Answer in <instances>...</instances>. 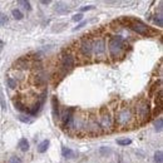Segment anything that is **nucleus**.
I'll use <instances>...</instances> for the list:
<instances>
[{
  "label": "nucleus",
  "mask_w": 163,
  "mask_h": 163,
  "mask_svg": "<svg viewBox=\"0 0 163 163\" xmlns=\"http://www.w3.org/2000/svg\"><path fill=\"white\" fill-rule=\"evenodd\" d=\"M154 128H156L157 132H162V128H163V119L161 118V117L156 120V122H154Z\"/></svg>",
  "instance_id": "nucleus-23"
},
{
  "label": "nucleus",
  "mask_w": 163,
  "mask_h": 163,
  "mask_svg": "<svg viewBox=\"0 0 163 163\" xmlns=\"http://www.w3.org/2000/svg\"><path fill=\"white\" fill-rule=\"evenodd\" d=\"M108 49H109V55L112 59H117L122 55V53L124 50V40L120 35L112 36L109 39L108 43Z\"/></svg>",
  "instance_id": "nucleus-1"
},
{
  "label": "nucleus",
  "mask_w": 163,
  "mask_h": 163,
  "mask_svg": "<svg viewBox=\"0 0 163 163\" xmlns=\"http://www.w3.org/2000/svg\"><path fill=\"white\" fill-rule=\"evenodd\" d=\"M92 47H93V53L96 56H102L104 55L105 53V40L102 39V38H98L92 43Z\"/></svg>",
  "instance_id": "nucleus-9"
},
{
  "label": "nucleus",
  "mask_w": 163,
  "mask_h": 163,
  "mask_svg": "<svg viewBox=\"0 0 163 163\" xmlns=\"http://www.w3.org/2000/svg\"><path fill=\"white\" fill-rule=\"evenodd\" d=\"M156 105H162V92H158V96L156 98Z\"/></svg>",
  "instance_id": "nucleus-32"
},
{
  "label": "nucleus",
  "mask_w": 163,
  "mask_h": 163,
  "mask_svg": "<svg viewBox=\"0 0 163 163\" xmlns=\"http://www.w3.org/2000/svg\"><path fill=\"white\" fill-rule=\"evenodd\" d=\"M3 48H4V43H3V40H0V53L3 52Z\"/></svg>",
  "instance_id": "nucleus-38"
},
{
  "label": "nucleus",
  "mask_w": 163,
  "mask_h": 163,
  "mask_svg": "<svg viewBox=\"0 0 163 163\" xmlns=\"http://www.w3.org/2000/svg\"><path fill=\"white\" fill-rule=\"evenodd\" d=\"M79 52L85 58H89L90 55L93 54V47H92V41L90 39H83L80 45H79Z\"/></svg>",
  "instance_id": "nucleus-10"
},
{
  "label": "nucleus",
  "mask_w": 163,
  "mask_h": 163,
  "mask_svg": "<svg viewBox=\"0 0 163 163\" xmlns=\"http://www.w3.org/2000/svg\"><path fill=\"white\" fill-rule=\"evenodd\" d=\"M90 9H93V5H88V6H83L82 8V11H87V10H90Z\"/></svg>",
  "instance_id": "nucleus-37"
},
{
  "label": "nucleus",
  "mask_w": 163,
  "mask_h": 163,
  "mask_svg": "<svg viewBox=\"0 0 163 163\" xmlns=\"http://www.w3.org/2000/svg\"><path fill=\"white\" fill-rule=\"evenodd\" d=\"M19 119H20L21 122H24V123H29L30 122V119L28 118V117L25 118V116H20V117H19Z\"/></svg>",
  "instance_id": "nucleus-35"
},
{
  "label": "nucleus",
  "mask_w": 163,
  "mask_h": 163,
  "mask_svg": "<svg viewBox=\"0 0 163 163\" xmlns=\"http://www.w3.org/2000/svg\"><path fill=\"white\" fill-rule=\"evenodd\" d=\"M0 102H1L3 109H5V103H4V97H3V93H1V90H0Z\"/></svg>",
  "instance_id": "nucleus-36"
},
{
  "label": "nucleus",
  "mask_w": 163,
  "mask_h": 163,
  "mask_svg": "<svg viewBox=\"0 0 163 163\" xmlns=\"http://www.w3.org/2000/svg\"><path fill=\"white\" fill-rule=\"evenodd\" d=\"M45 98H47V92H43L39 96V98H38V100L35 102V104L33 105V108H30L29 109V114L30 116H35L38 112L40 111V108L43 107V104H44V102H45Z\"/></svg>",
  "instance_id": "nucleus-12"
},
{
  "label": "nucleus",
  "mask_w": 163,
  "mask_h": 163,
  "mask_svg": "<svg viewBox=\"0 0 163 163\" xmlns=\"http://www.w3.org/2000/svg\"><path fill=\"white\" fill-rule=\"evenodd\" d=\"M75 65V59L74 56L69 54V53H67V54H64L62 56V70H63V74H65L67 72L72 70Z\"/></svg>",
  "instance_id": "nucleus-7"
},
{
  "label": "nucleus",
  "mask_w": 163,
  "mask_h": 163,
  "mask_svg": "<svg viewBox=\"0 0 163 163\" xmlns=\"http://www.w3.org/2000/svg\"><path fill=\"white\" fill-rule=\"evenodd\" d=\"M135 113H137L138 118L141 119V122H147L151 118V105L148 102L141 100L135 107Z\"/></svg>",
  "instance_id": "nucleus-4"
},
{
  "label": "nucleus",
  "mask_w": 163,
  "mask_h": 163,
  "mask_svg": "<svg viewBox=\"0 0 163 163\" xmlns=\"http://www.w3.org/2000/svg\"><path fill=\"white\" fill-rule=\"evenodd\" d=\"M49 144H50V142H49L48 139H44L43 142H40L39 144H38V152H39V153L47 152L48 148H49Z\"/></svg>",
  "instance_id": "nucleus-17"
},
{
  "label": "nucleus",
  "mask_w": 163,
  "mask_h": 163,
  "mask_svg": "<svg viewBox=\"0 0 163 163\" xmlns=\"http://www.w3.org/2000/svg\"><path fill=\"white\" fill-rule=\"evenodd\" d=\"M153 23H154V24H156L157 26L162 28V25H163V17H162V14L156 15V17L153 18Z\"/></svg>",
  "instance_id": "nucleus-22"
},
{
  "label": "nucleus",
  "mask_w": 163,
  "mask_h": 163,
  "mask_svg": "<svg viewBox=\"0 0 163 163\" xmlns=\"http://www.w3.org/2000/svg\"><path fill=\"white\" fill-rule=\"evenodd\" d=\"M50 1H49V0H43V1H41V4H44V5H47V4H49Z\"/></svg>",
  "instance_id": "nucleus-39"
},
{
  "label": "nucleus",
  "mask_w": 163,
  "mask_h": 163,
  "mask_svg": "<svg viewBox=\"0 0 163 163\" xmlns=\"http://www.w3.org/2000/svg\"><path fill=\"white\" fill-rule=\"evenodd\" d=\"M62 153H63V157L67 158V160H72V158L75 157V153H74L70 148H67V147H63Z\"/></svg>",
  "instance_id": "nucleus-19"
},
{
  "label": "nucleus",
  "mask_w": 163,
  "mask_h": 163,
  "mask_svg": "<svg viewBox=\"0 0 163 163\" xmlns=\"http://www.w3.org/2000/svg\"><path fill=\"white\" fill-rule=\"evenodd\" d=\"M8 23V17L4 13H0V26H4Z\"/></svg>",
  "instance_id": "nucleus-28"
},
{
  "label": "nucleus",
  "mask_w": 163,
  "mask_h": 163,
  "mask_svg": "<svg viewBox=\"0 0 163 163\" xmlns=\"http://www.w3.org/2000/svg\"><path fill=\"white\" fill-rule=\"evenodd\" d=\"M52 107H53V116L54 118H59L60 114H59V102H58V98L55 96L52 98Z\"/></svg>",
  "instance_id": "nucleus-16"
},
{
  "label": "nucleus",
  "mask_w": 163,
  "mask_h": 163,
  "mask_svg": "<svg viewBox=\"0 0 163 163\" xmlns=\"http://www.w3.org/2000/svg\"><path fill=\"white\" fill-rule=\"evenodd\" d=\"M112 151L109 148H105V147H102L100 148V154H103V156H107V154H111Z\"/></svg>",
  "instance_id": "nucleus-31"
},
{
  "label": "nucleus",
  "mask_w": 163,
  "mask_h": 163,
  "mask_svg": "<svg viewBox=\"0 0 163 163\" xmlns=\"http://www.w3.org/2000/svg\"><path fill=\"white\" fill-rule=\"evenodd\" d=\"M11 15L14 17L15 20H21L23 17H24L21 11H20V10H18V9H13V10H11Z\"/></svg>",
  "instance_id": "nucleus-21"
},
{
  "label": "nucleus",
  "mask_w": 163,
  "mask_h": 163,
  "mask_svg": "<svg viewBox=\"0 0 163 163\" xmlns=\"http://www.w3.org/2000/svg\"><path fill=\"white\" fill-rule=\"evenodd\" d=\"M18 147L23 152H26V151H29V142L26 141V138H21L18 143Z\"/></svg>",
  "instance_id": "nucleus-20"
},
{
  "label": "nucleus",
  "mask_w": 163,
  "mask_h": 163,
  "mask_svg": "<svg viewBox=\"0 0 163 163\" xmlns=\"http://www.w3.org/2000/svg\"><path fill=\"white\" fill-rule=\"evenodd\" d=\"M98 122H99L100 129L103 131H111L113 128V118L107 107H103L100 109V117L98 119Z\"/></svg>",
  "instance_id": "nucleus-3"
},
{
  "label": "nucleus",
  "mask_w": 163,
  "mask_h": 163,
  "mask_svg": "<svg viewBox=\"0 0 163 163\" xmlns=\"http://www.w3.org/2000/svg\"><path fill=\"white\" fill-rule=\"evenodd\" d=\"M9 163H23V162L18 156H11L9 160Z\"/></svg>",
  "instance_id": "nucleus-29"
},
{
  "label": "nucleus",
  "mask_w": 163,
  "mask_h": 163,
  "mask_svg": "<svg viewBox=\"0 0 163 163\" xmlns=\"http://www.w3.org/2000/svg\"><path fill=\"white\" fill-rule=\"evenodd\" d=\"M127 24L134 33L139 34V35H149L151 32L149 28L141 20H129V19H127Z\"/></svg>",
  "instance_id": "nucleus-5"
},
{
  "label": "nucleus",
  "mask_w": 163,
  "mask_h": 163,
  "mask_svg": "<svg viewBox=\"0 0 163 163\" xmlns=\"http://www.w3.org/2000/svg\"><path fill=\"white\" fill-rule=\"evenodd\" d=\"M154 162H156V163H162L163 162V153H162V151L156 152V154H154Z\"/></svg>",
  "instance_id": "nucleus-25"
},
{
  "label": "nucleus",
  "mask_w": 163,
  "mask_h": 163,
  "mask_svg": "<svg viewBox=\"0 0 163 163\" xmlns=\"http://www.w3.org/2000/svg\"><path fill=\"white\" fill-rule=\"evenodd\" d=\"M85 131L88 132V133H90V134H98L102 131L100 127H99V122H98V119L94 116H90L88 118V120H87Z\"/></svg>",
  "instance_id": "nucleus-8"
},
{
  "label": "nucleus",
  "mask_w": 163,
  "mask_h": 163,
  "mask_svg": "<svg viewBox=\"0 0 163 163\" xmlns=\"http://www.w3.org/2000/svg\"><path fill=\"white\" fill-rule=\"evenodd\" d=\"M14 105H15V109H18V111H20V112H29V108L25 107V104L23 103L19 98L17 100H14Z\"/></svg>",
  "instance_id": "nucleus-18"
},
{
  "label": "nucleus",
  "mask_w": 163,
  "mask_h": 163,
  "mask_svg": "<svg viewBox=\"0 0 163 163\" xmlns=\"http://www.w3.org/2000/svg\"><path fill=\"white\" fill-rule=\"evenodd\" d=\"M162 112V105H156V109H154V116H158Z\"/></svg>",
  "instance_id": "nucleus-33"
},
{
  "label": "nucleus",
  "mask_w": 163,
  "mask_h": 163,
  "mask_svg": "<svg viewBox=\"0 0 163 163\" xmlns=\"http://www.w3.org/2000/svg\"><path fill=\"white\" fill-rule=\"evenodd\" d=\"M133 112H132L131 108H120L118 112L116 113V123L118 124L119 127H127L131 126L132 122H133Z\"/></svg>",
  "instance_id": "nucleus-2"
},
{
  "label": "nucleus",
  "mask_w": 163,
  "mask_h": 163,
  "mask_svg": "<svg viewBox=\"0 0 163 163\" xmlns=\"http://www.w3.org/2000/svg\"><path fill=\"white\" fill-rule=\"evenodd\" d=\"M18 4H19V5H21L26 10H32V6H30V3L29 1H25V0H19Z\"/></svg>",
  "instance_id": "nucleus-26"
},
{
  "label": "nucleus",
  "mask_w": 163,
  "mask_h": 163,
  "mask_svg": "<svg viewBox=\"0 0 163 163\" xmlns=\"http://www.w3.org/2000/svg\"><path fill=\"white\" fill-rule=\"evenodd\" d=\"M68 5L67 4H64L62 1H58L55 4V8H54V10L56 11L58 14H67V13H69V8H67Z\"/></svg>",
  "instance_id": "nucleus-15"
},
{
  "label": "nucleus",
  "mask_w": 163,
  "mask_h": 163,
  "mask_svg": "<svg viewBox=\"0 0 163 163\" xmlns=\"http://www.w3.org/2000/svg\"><path fill=\"white\" fill-rule=\"evenodd\" d=\"M6 82H8V85H9L11 89H15V88H17V87H18V82L15 80V79L10 78V77L6 79Z\"/></svg>",
  "instance_id": "nucleus-24"
},
{
  "label": "nucleus",
  "mask_w": 163,
  "mask_h": 163,
  "mask_svg": "<svg viewBox=\"0 0 163 163\" xmlns=\"http://www.w3.org/2000/svg\"><path fill=\"white\" fill-rule=\"evenodd\" d=\"M87 120H88V118H87L84 114H75L74 113L73 122H72L70 128H73V129H75L77 132L82 131V129H85L87 128Z\"/></svg>",
  "instance_id": "nucleus-6"
},
{
  "label": "nucleus",
  "mask_w": 163,
  "mask_h": 163,
  "mask_svg": "<svg viewBox=\"0 0 163 163\" xmlns=\"http://www.w3.org/2000/svg\"><path fill=\"white\" fill-rule=\"evenodd\" d=\"M74 113H75V109L74 108H68V109H65V113L63 114V118H62L63 128H68V129H69V128L72 127V122H73Z\"/></svg>",
  "instance_id": "nucleus-11"
},
{
  "label": "nucleus",
  "mask_w": 163,
  "mask_h": 163,
  "mask_svg": "<svg viewBox=\"0 0 163 163\" xmlns=\"http://www.w3.org/2000/svg\"><path fill=\"white\" fill-rule=\"evenodd\" d=\"M117 143H118L119 146H128V144H131V143H132V141L129 138H126V139H118Z\"/></svg>",
  "instance_id": "nucleus-27"
},
{
  "label": "nucleus",
  "mask_w": 163,
  "mask_h": 163,
  "mask_svg": "<svg viewBox=\"0 0 163 163\" xmlns=\"http://www.w3.org/2000/svg\"><path fill=\"white\" fill-rule=\"evenodd\" d=\"M85 24H87V21H82L80 24H78V25L75 26V28H74L73 30H74V32H75V30H79V29H82V28H83V26H84Z\"/></svg>",
  "instance_id": "nucleus-34"
},
{
  "label": "nucleus",
  "mask_w": 163,
  "mask_h": 163,
  "mask_svg": "<svg viewBox=\"0 0 163 163\" xmlns=\"http://www.w3.org/2000/svg\"><path fill=\"white\" fill-rule=\"evenodd\" d=\"M30 67H32V63L29 62V59L26 58V56L18 59L17 62L14 63V68H17V69H21V70H26V69H29Z\"/></svg>",
  "instance_id": "nucleus-13"
},
{
  "label": "nucleus",
  "mask_w": 163,
  "mask_h": 163,
  "mask_svg": "<svg viewBox=\"0 0 163 163\" xmlns=\"http://www.w3.org/2000/svg\"><path fill=\"white\" fill-rule=\"evenodd\" d=\"M72 20L73 21H80V20H83V14H75V15H73L72 17Z\"/></svg>",
  "instance_id": "nucleus-30"
},
{
  "label": "nucleus",
  "mask_w": 163,
  "mask_h": 163,
  "mask_svg": "<svg viewBox=\"0 0 163 163\" xmlns=\"http://www.w3.org/2000/svg\"><path fill=\"white\" fill-rule=\"evenodd\" d=\"M45 83H47V77L41 72H38L33 77V84L35 87H43V85H45Z\"/></svg>",
  "instance_id": "nucleus-14"
}]
</instances>
